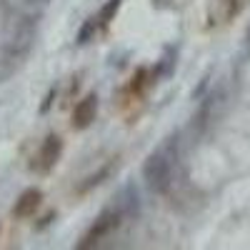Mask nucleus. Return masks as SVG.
I'll use <instances>...</instances> for the list:
<instances>
[{
  "label": "nucleus",
  "mask_w": 250,
  "mask_h": 250,
  "mask_svg": "<svg viewBox=\"0 0 250 250\" xmlns=\"http://www.w3.org/2000/svg\"><path fill=\"white\" fill-rule=\"evenodd\" d=\"M98 23H100L98 18H90L88 23H85V25L80 28V33H78V43H80V45H85L88 40H90V38H93V35L98 33Z\"/></svg>",
  "instance_id": "nucleus-7"
},
{
  "label": "nucleus",
  "mask_w": 250,
  "mask_h": 250,
  "mask_svg": "<svg viewBox=\"0 0 250 250\" xmlns=\"http://www.w3.org/2000/svg\"><path fill=\"white\" fill-rule=\"evenodd\" d=\"M243 5H245V0H210V5H208V23L213 28L230 23L243 10Z\"/></svg>",
  "instance_id": "nucleus-2"
},
{
  "label": "nucleus",
  "mask_w": 250,
  "mask_h": 250,
  "mask_svg": "<svg viewBox=\"0 0 250 250\" xmlns=\"http://www.w3.org/2000/svg\"><path fill=\"white\" fill-rule=\"evenodd\" d=\"M98 113V98L95 95H85L73 110V128H88L95 120Z\"/></svg>",
  "instance_id": "nucleus-5"
},
{
  "label": "nucleus",
  "mask_w": 250,
  "mask_h": 250,
  "mask_svg": "<svg viewBox=\"0 0 250 250\" xmlns=\"http://www.w3.org/2000/svg\"><path fill=\"white\" fill-rule=\"evenodd\" d=\"M40 200H43V193H40L38 188H30V190H25L23 195L15 200L13 215H18V218H30V215H35Z\"/></svg>",
  "instance_id": "nucleus-6"
},
{
  "label": "nucleus",
  "mask_w": 250,
  "mask_h": 250,
  "mask_svg": "<svg viewBox=\"0 0 250 250\" xmlns=\"http://www.w3.org/2000/svg\"><path fill=\"white\" fill-rule=\"evenodd\" d=\"M118 223H120V213H115V210H105L98 220H95V225L90 228V233L85 235V240L80 243V248H88V245H95L103 235H108L113 228H118Z\"/></svg>",
  "instance_id": "nucleus-4"
},
{
  "label": "nucleus",
  "mask_w": 250,
  "mask_h": 250,
  "mask_svg": "<svg viewBox=\"0 0 250 250\" xmlns=\"http://www.w3.org/2000/svg\"><path fill=\"white\" fill-rule=\"evenodd\" d=\"M143 178L153 193H165L170 188V160L163 153H153L143 165Z\"/></svg>",
  "instance_id": "nucleus-1"
},
{
  "label": "nucleus",
  "mask_w": 250,
  "mask_h": 250,
  "mask_svg": "<svg viewBox=\"0 0 250 250\" xmlns=\"http://www.w3.org/2000/svg\"><path fill=\"white\" fill-rule=\"evenodd\" d=\"M248 40H250V30H248Z\"/></svg>",
  "instance_id": "nucleus-9"
},
{
  "label": "nucleus",
  "mask_w": 250,
  "mask_h": 250,
  "mask_svg": "<svg viewBox=\"0 0 250 250\" xmlns=\"http://www.w3.org/2000/svg\"><path fill=\"white\" fill-rule=\"evenodd\" d=\"M60 150H62L60 138H58V135H48L45 143L40 145V150H38V158H35V163H33V168L40 170V173H48L53 165H55V160L60 158Z\"/></svg>",
  "instance_id": "nucleus-3"
},
{
  "label": "nucleus",
  "mask_w": 250,
  "mask_h": 250,
  "mask_svg": "<svg viewBox=\"0 0 250 250\" xmlns=\"http://www.w3.org/2000/svg\"><path fill=\"white\" fill-rule=\"evenodd\" d=\"M118 8H120V0H108V3H105V8L100 10L98 20H100L103 25H105V23H110V20H113V15L118 13Z\"/></svg>",
  "instance_id": "nucleus-8"
}]
</instances>
